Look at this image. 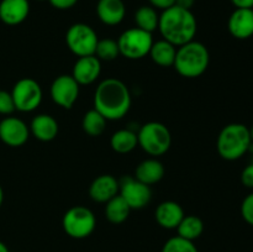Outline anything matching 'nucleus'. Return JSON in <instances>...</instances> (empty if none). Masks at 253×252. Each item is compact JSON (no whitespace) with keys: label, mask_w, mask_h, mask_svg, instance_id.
<instances>
[{"label":"nucleus","mask_w":253,"mask_h":252,"mask_svg":"<svg viewBox=\"0 0 253 252\" xmlns=\"http://www.w3.org/2000/svg\"><path fill=\"white\" fill-rule=\"evenodd\" d=\"M131 211V208L125 202L120 194L115 195L113 199L106 202L105 207V216L113 224H121L128 217Z\"/></svg>","instance_id":"nucleus-22"},{"label":"nucleus","mask_w":253,"mask_h":252,"mask_svg":"<svg viewBox=\"0 0 253 252\" xmlns=\"http://www.w3.org/2000/svg\"><path fill=\"white\" fill-rule=\"evenodd\" d=\"M158 29L163 40L179 47L193 41L198 24L192 10L173 5L169 9L163 10L160 15Z\"/></svg>","instance_id":"nucleus-2"},{"label":"nucleus","mask_w":253,"mask_h":252,"mask_svg":"<svg viewBox=\"0 0 253 252\" xmlns=\"http://www.w3.org/2000/svg\"><path fill=\"white\" fill-rule=\"evenodd\" d=\"M236 9H253V0H231Z\"/></svg>","instance_id":"nucleus-34"},{"label":"nucleus","mask_w":253,"mask_h":252,"mask_svg":"<svg viewBox=\"0 0 253 252\" xmlns=\"http://www.w3.org/2000/svg\"><path fill=\"white\" fill-rule=\"evenodd\" d=\"M227 29L237 40L253 36V9H236L229 17Z\"/></svg>","instance_id":"nucleus-14"},{"label":"nucleus","mask_w":253,"mask_h":252,"mask_svg":"<svg viewBox=\"0 0 253 252\" xmlns=\"http://www.w3.org/2000/svg\"><path fill=\"white\" fill-rule=\"evenodd\" d=\"M30 12L29 0H1L0 20L4 24L15 26L26 20Z\"/></svg>","instance_id":"nucleus-15"},{"label":"nucleus","mask_w":253,"mask_h":252,"mask_svg":"<svg viewBox=\"0 0 253 252\" xmlns=\"http://www.w3.org/2000/svg\"><path fill=\"white\" fill-rule=\"evenodd\" d=\"M106 121L108 120L99 111L93 109V110H89L88 113H85L83 121H82V126L89 136L96 137L105 131Z\"/></svg>","instance_id":"nucleus-26"},{"label":"nucleus","mask_w":253,"mask_h":252,"mask_svg":"<svg viewBox=\"0 0 253 252\" xmlns=\"http://www.w3.org/2000/svg\"><path fill=\"white\" fill-rule=\"evenodd\" d=\"M251 163H253V157H252V162Z\"/></svg>","instance_id":"nucleus-40"},{"label":"nucleus","mask_w":253,"mask_h":252,"mask_svg":"<svg viewBox=\"0 0 253 252\" xmlns=\"http://www.w3.org/2000/svg\"><path fill=\"white\" fill-rule=\"evenodd\" d=\"M15 109L14 99H12L11 93L6 90H0V114L1 115H10Z\"/></svg>","instance_id":"nucleus-29"},{"label":"nucleus","mask_w":253,"mask_h":252,"mask_svg":"<svg viewBox=\"0 0 253 252\" xmlns=\"http://www.w3.org/2000/svg\"><path fill=\"white\" fill-rule=\"evenodd\" d=\"M194 2L195 0H175V5H177V6H180L183 7V9H187V10L192 9Z\"/></svg>","instance_id":"nucleus-35"},{"label":"nucleus","mask_w":253,"mask_h":252,"mask_svg":"<svg viewBox=\"0 0 253 252\" xmlns=\"http://www.w3.org/2000/svg\"><path fill=\"white\" fill-rule=\"evenodd\" d=\"M31 131L40 141H52L58 133V123L48 114H40L31 121Z\"/></svg>","instance_id":"nucleus-19"},{"label":"nucleus","mask_w":253,"mask_h":252,"mask_svg":"<svg viewBox=\"0 0 253 252\" xmlns=\"http://www.w3.org/2000/svg\"><path fill=\"white\" fill-rule=\"evenodd\" d=\"M148 1H150L151 6L161 10L169 9L173 5H175V0H148Z\"/></svg>","instance_id":"nucleus-33"},{"label":"nucleus","mask_w":253,"mask_h":252,"mask_svg":"<svg viewBox=\"0 0 253 252\" xmlns=\"http://www.w3.org/2000/svg\"><path fill=\"white\" fill-rule=\"evenodd\" d=\"M30 130L19 118L6 116L0 121V140L10 147H20L29 140Z\"/></svg>","instance_id":"nucleus-12"},{"label":"nucleus","mask_w":253,"mask_h":252,"mask_svg":"<svg viewBox=\"0 0 253 252\" xmlns=\"http://www.w3.org/2000/svg\"><path fill=\"white\" fill-rule=\"evenodd\" d=\"M79 95V84L68 74L57 77L51 85L52 100L64 109H71Z\"/></svg>","instance_id":"nucleus-11"},{"label":"nucleus","mask_w":253,"mask_h":252,"mask_svg":"<svg viewBox=\"0 0 253 252\" xmlns=\"http://www.w3.org/2000/svg\"><path fill=\"white\" fill-rule=\"evenodd\" d=\"M131 108V95L124 82L108 78L96 86L94 109L106 120H120Z\"/></svg>","instance_id":"nucleus-1"},{"label":"nucleus","mask_w":253,"mask_h":252,"mask_svg":"<svg viewBox=\"0 0 253 252\" xmlns=\"http://www.w3.org/2000/svg\"><path fill=\"white\" fill-rule=\"evenodd\" d=\"M209 62L210 54L205 44L198 41H190L177 49L173 66L182 77L197 78L207 71Z\"/></svg>","instance_id":"nucleus-4"},{"label":"nucleus","mask_w":253,"mask_h":252,"mask_svg":"<svg viewBox=\"0 0 253 252\" xmlns=\"http://www.w3.org/2000/svg\"><path fill=\"white\" fill-rule=\"evenodd\" d=\"M101 63L100 59L96 58L95 54L85 57H79L74 63L72 77L77 81L79 85H88L94 83L100 76Z\"/></svg>","instance_id":"nucleus-13"},{"label":"nucleus","mask_w":253,"mask_h":252,"mask_svg":"<svg viewBox=\"0 0 253 252\" xmlns=\"http://www.w3.org/2000/svg\"><path fill=\"white\" fill-rule=\"evenodd\" d=\"M178 236L189 241H194L204 231V222L195 215H184L180 224L178 225Z\"/></svg>","instance_id":"nucleus-23"},{"label":"nucleus","mask_w":253,"mask_h":252,"mask_svg":"<svg viewBox=\"0 0 253 252\" xmlns=\"http://www.w3.org/2000/svg\"><path fill=\"white\" fill-rule=\"evenodd\" d=\"M175 53H177V48H175L174 44L166 41V40H161V41L153 42L148 54L158 66L170 67L174 63Z\"/></svg>","instance_id":"nucleus-21"},{"label":"nucleus","mask_w":253,"mask_h":252,"mask_svg":"<svg viewBox=\"0 0 253 252\" xmlns=\"http://www.w3.org/2000/svg\"><path fill=\"white\" fill-rule=\"evenodd\" d=\"M138 145L137 135L131 130H119L113 133L110 138V146L115 152L128 153Z\"/></svg>","instance_id":"nucleus-24"},{"label":"nucleus","mask_w":253,"mask_h":252,"mask_svg":"<svg viewBox=\"0 0 253 252\" xmlns=\"http://www.w3.org/2000/svg\"><path fill=\"white\" fill-rule=\"evenodd\" d=\"M241 182L246 188L253 189V163H250L241 173Z\"/></svg>","instance_id":"nucleus-31"},{"label":"nucleus","mask_w":253,"mask_h":252,"mask_svg":"<svg viewBox=\"0 0 253 252\" xmlns=\"http://www.w3.org/2000/svg\"><path fill=\"white\" fill-rule=\"evenodd\" d=\"M118 44L120 54L124 57L128 59H141L150 53L153 44L152 34L138 27H132L120 35Z\"/></svg>","instance_id":"nucleus-6"},{"label":"nucleus","mask_w":253,"mask_h":252,"mask_svg":"<svg viewBox=\"0 0 253 252\" xmlns=\"http://www.w3.org/2000/svg\"><path fill=\"white\" fill-rule=\"evenodd\" d=\"M39 1H46V0H39Z\"/></svg>","instance_id":"nucleus-39"},{"label":"nucleus","mask_w":253,"mask_h":252,"mask_svg":"<svg viewBox=\"0 0 253 252\" xmlns=\"http://www.w3.org/2000/svg\"><path fill=\"white\" fill-rule=\"evenodd\" d=\"M62 226L68 236L73 239H85L95 230V215L85 207H73L64 214Z\"/></svg>","instance_id":"nucleus-7"},{"label":"nucleus","mask_w":253,"mask_h":252,"mask_svg":"<svg viewBox=\"0 0 253 252\" xmlns=\"http://www.w3.org/2000/svg\"><path fill=\"white\" fill-rule=\"evenodd\" d=\"M15 109L22 113H30L39 108L42 101V89L32 78H22L15 83L11 90Z\"/></svg>","instance_id":"nucleus-9"},{"label":"nucleus","mask_w":253,"mask_h":252,"mask_svg":"<svg viewBox=\"0 0 253 252\" xmlns=\"http://www.w3.org/2000/svg\"><path fill=\"white\" fill-rule=\"evenodd\" d=\"M119 193V180L111 174H101L93 180L89 195L94 202L106 203Z\"/></svg>","instance_id":"nucleus-16"},{"label":"nucleus","mask_w":253,"mask_h":252,"mask_svg":"<svg viewBox=\"0 0 253 252\" xmlns=\"http://www.w3.org/2000/svg\"><path fill=\"white\" fill-rule=\"evenodd\" d=\"M2 202H4V192H2V188L0 185V207H1Z\"/></svg>","instance_id":"nucleus-37"},{"label":"nucleus","mask_w":253,"mask_h":252,"mask_svg":"<svg viewBox=\"0 0 253 252\" xmlns=\"http://www.w3.org/2000/svg\"><path fill=\"white\" fill-rule=\"evenodd\" d=\"M94 54L100 61H114L120 54L118 41L111 39L99 40L98 44H96L95 53Z\"/></svg>","instance_id":"nucleus-27"},{"label":"nucleus","mask_w":253,"mask_h":252,"mask_svg":"<svg viewBox=\"0 0 253 252\" xmlns=\"http://www.w3.org/2000/svg\"><path fill=\"white\" fill-rule=\"evenodd\" d=\"M161 252H199L194 242L185 240L180 236L170 237L163 245Z\"/></svg>","instance_id":"nucleus-28"},{"label":"nucleus","mask_w":253,"mask_h":252,"mask_svg":"<svg viewBox=\"0 0 253 252\" xmlns=\"http://www.w3.org/2000/svg\"><path fill=\"white\" fill-rule=\"evenodd\" d=\"M241 215L247 224L253 226V192L250 193L242 202Z\"/></svg>","instance_id":"nucleus-30"},{"label":"nucleus","mask_w":253,"mask_h":252,"mask_svg":"<svg viewBox=\"0 0 253 252\" xmlns=\"http://www.w3.org/2000/svg\"><path fill=\"white\" fill-rule=\"evenodd\" d=\"M49 4L59 10H67L73 7L78 2V0H48Z\"/></svg>","instance_id":"nucleus-32"},{"label":"nucleus","mask_w":253,"mask_h":252,"mask_svg":"<svg viewBox=\"0 0 253 252\" xmlns=\"http://www.w3.org/2000/svg\"><path fill=\"white\" fill-rule=\"evenodd\" d=\"M155 217L160 226L172 230L177 229L178 225L180 224L182 219L184 217V211L178 203L167 200L158 205L155 212Z\"/></svg>","instance_id":"nucleus-17"},{"label":"nucleus","mask_w":253,"mask_h":252,"mask_svg":"<svg viewBox=\"0 0 253 252\" xmlns=\"http://www.w3.org/2000/svg\"><path fill=\"white\" fill-rule=\"evenodd\" d=\"M137 141L146 153L156 157L165 155L169 150L172 136L167 126L157 121H151L140 128Z\"/></svg>","instance_id":"nucleus-5"},{"label":"nucleus","mask_w":253,"mask_h":252,"mask_svg":"<svg viewBox=\"0 0 253 252\" xmlns=\"http://www.w3.org/2000/svg\"><path fill=\"white\" fill-rule=\"evenodd\" d=\"M165 175V167L162 163L156 158H148L142 161L137 166L135 172V178L147 185L156 184L160 182Z\"/></svg>","instance_id":"nucleus-20"},{"label":"nucleus","mask_w":253,"mask_h":252,"mask_svg":"<svg viewBox=\"0 0 253 252\" xmlns=\"http://www.w3.org/2000/svg\"><path fill=\"white\" fill-rule=\"evenodd\" d=\"M250 135H251V140H252V143H253V125L251 126V128H250Z\"/></svg>","instance_id":"nucleus-38"},{"label":"nucleus","mask_w":253,"mask_h":252,"mask_svg":"<svg viewBox=\"0 0 253 252\" xmlns=\"http://www.w3.org/2000/svg\"><path fill=\"white\" fill-rule=\"evenodd\" d=\"M0 252H9V249H7L6 245L1 241H0Z\"/></svg>","instance_id":"nucleus-36"},{"label":"nucleus","mask_w":253,"mask_h":252,"mask_svg":"<svg viewBox=\"0 0 253 252\" xmlns=\"http://www.w3.org/2000/svg\"><path fill=\"white\" fill-rule=\"evenodd\" d=\"M217 152L226 161H236L252 147L250 128L240 123H232L220 131L216 142Z\"/></svg>","instance_id":"nucleus-3"},{"label":"nucleus","mask_w":253,"mask_h":252,"mask_svg":"<svg viewBox=\"0 0 253 252\" xmlns=\"http://www.w3.org/2000/svg\"><path fill=\"white\" fill-rule=\"evenodd\" d=\"M98 41V35L93 27L82 22L72 25L66 34L67 46L78 57L91 56L95 53Z\"/></svg>","instance_id":"nucleus-8"},{"label":"nucleus","mask_w":253,"mask_h":252,"mask_svg":"<svg viewBox=\"0 0 253 252\" xmlns=\"http://www.w3.org/2000/svg\"><path fill=\"white\" fill-rule=\"evenodd\" d=\"M96 14L103 24L115 26L125 17L126 7L123 0H99Z\"/></svg>","instance_id":"nucleus-18"},{"label":"nucleus","mask_w":253,"mask_h":252,"mask_svg":"<svg viewBox=\"0 0 253 252\" xmlns=\"http://www.w3.org/2000/svg\"><path fill=\"white\" fill-rule=\"evenodd\" d=\"M119 192L131 209H142L147 207L152 199L150 185L132 177H125L119 182Z\"/></svg>","instance_id":"nucleus-10"},{"label":"nucleus","mask_w":253,"mask_h":252,"mask_svg":"<svg viewBox=\"0 0 253 252\" xmlns=\"http://www.w3.org/2000/svg\"><path fill=\"white\" fill-rule=\"evenodd\" d=\"M135 22L138 29L152 34L156 29H158L160 15L157 14L155 7L145 5L138 7L137 11L135 12Z\"/></svg>","instance_id":"nucleus-25"}]
</instances>
